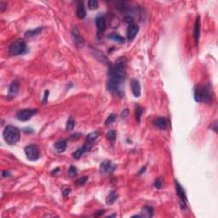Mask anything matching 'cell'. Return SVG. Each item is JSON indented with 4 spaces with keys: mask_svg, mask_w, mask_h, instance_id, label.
I'll use <instances>...</instances> for the list:
<instances>
[{
    "mask_svg": "<svg viewBox=\"0 0 218 218\" xmlns=\"http://www.w3.org/2000/svg\"><path fill=\"white\" fill-rule=\"evenodd\" d=\"M126 78V59L120 57L113 65H110L107 72L108 91L120 94V86Z\"/></svg>",
    "mask_w": 218,
    "mask_h": 218,
    "instance_id": "6da1fadb",
    "label": "cell"
},
{
    "mask_svg": "<svg viewBox=\"0 0 218 218\" xmlns=\"http://www.w3.org/2000/svg\"><path fill=\"white\" fill-rule=\"evenodd\" d=\"M4 141L9 145L16 144L21 138V133L18 128L15 127L13 125H7L3 132Z\"/></svg>",
    "mask_w": 218,
    "mask_h": 218,
    "instance_id": "7a4b0ae2",
    "label": "cell"
},
{
    "mask_svg": "<svg viewBox=\"0 0 218 218\" xmlns=\"http://www.w3.org/2000/svg\"><path fill=\"white\" fill-rule=\"evenodd\" d=\"M211 99V95L207 87L204 85H198L194 90V100L198 102H209Z\"/></svg>",
    "mask_w": 218,
    "mask_h": 218,
    "instance_id": "3957f363",
    "label": "cell"
},
{
    "mask_svg": "<svg viewBox=\"0 0 218 218\" xmlns=\"http://www.w3.org/2000/svg\"><path fill=\"white\" fill-rule=\"evenodd\" d=\"M27 48L26 42L23 39H17L9 47V54L10 55H19L25 52Z\"/></svg>",
    "mask_w": 218,
    "mask_h": 218,
    "instance_id": "277c9868",
    "label": "cell"
},
{
    "mask_svg": "<svg viewBox=\"0 0 218 218\" xmlns=\"http://www.w3.org/2000/svg\"><path fill=\"white\" fill-rule=\"evenodd\" d=\"M25 154L27 159L30 161H36L40 158L39 148L36 145H28L25 148Z\"/></svg>",
    "mask_w": 218,
    "mask_h": 218,
    "instance_id": "5b68a950",
    "label": "cell"
},
{
    "mask_svg": "<svg viewBox=\"0 0 218 218\" xmlns=\"http://www.w3.org/2000/svg\"><path fill=\"white\" fill-rule=\"evenodd\" d=\"M37 113V109L25 108L23 110H21V111H19L17 113L16 118L18 119V120L22 121V122H25V121H27V120H31Z\"/></svg>",
    "mask_w": 218,
    "mask_h": 218,
    "instance_id": "8992f818",
    "label": "cell"
},
{
    "mask_svg": "<svg viewBox=\"0 0 218 218\" xmlns=\"http://www.w3.org/2000/svg\"><path fill=\"white\" fill-rule=\"evenodd\" d=\"M175 186H176L177 194L178 195V197L180 198V201H181V208H182V209H185L186 206H187V201H188L185 190H184V188L181 187V184H180L177 180H175Z\"/></svg>",
    "mask_w": 218,
    "mask_h": 218,
    "instance_id": "52a82bcc",
    "label": "cell"
},
{
    "mask_svg": "<svg viewBox=\"0 0 218 218\" xmlns=\"http://www.w3.org/2000/svg\"><path fill=\"white\" fill-rule=\"evenodd\" d=\"M93 143H94V142L87 141H86L85 144L84 145L83 147H81V148L77 149V150L73 153V156L74 159H79L84 152H86L87 151H90V150H91L92 146H93Z\"/></svg>",
    "mask_w": 218,
    "mask_h": 218,
    "instance_id": "ba28073f",
    "label": "cell"
},
{
    "mask_svg": "<svg viewBox=\"0 0 218 218\" xmlns=\"http://www.w3.org/2000/svg\"><path fill=\"white\" fill-rule=\"evenodd\" d=\"M72 37L73 39L74 44L75 45L78 47V48H81L84 45V41L83 39V38L80 36V33L78 32V28L76 27H74L73 29V32H72Z\"/></svg>",
    "mask_w": 218,
    "mask_h": 218,
    "instance_id": "9c48e42d",
    "label": "cell"
},
{
    "mask_svg": "<svg viewBox=\"0 0 218 218\" xmlns=\"http://www.w3.org/2000/svg\"><path fill=\"white\" fill-rule=\"evenodd\" d=\"M116 165L113 164L112 161L110 160H105L103 161L102 163L101 164V170L104 173H107V174H111L113 173L116 169Z\"/></svg>",
    "mask_w": 218,
    "mask_h": 218,
    "instance_id": "30bf717a",
    "label": "cell"
},
{
    "mask_svg": "<svg viewBox=\"0 0 218 218\" xmlns=\"http://www.w3.org/2000/svg\"><path fill=\"white\" fill-rule=\"evenodd\" d=\"M19 89H20V84L19 82L17 80H14L11 84L9 87V91H8V98L12 99L14 97H16V95L18 94L19 92Z\"/></svg>",
    "mask_w": 218,
    "mask_h": 218,
    "instance_id": "8fae6325",
    "label": "cell"
},
{
    "mask_svg": "<svg viewBox=\"0 0 218 218\" xmlns=\"http://www.w3.org/2000/svg\"><path fill=\"white\" fill-rule=\"evenodd\" d=\"M139 32V27L137 25L130 24L127 29V38L129 41H132Z\"/></svg>",
    "mask_w": 218,
    "mask_h": 218,
    "instance_id": "7c38bea8",
    "label": "cell"
},
{
    "mask_svg": "<svg viewBox=\"0 0 218 218\" xmlns=\"http://www.w3.org/2000/svg\"><path fill=\"white\" fill-rule=\"evenodd\" d=\"M200 29H201V25H200V18L199 16L197 17L195 23H194V41L196 44L198 43L199 40V36H200Z\"/></svg>",
    "mask_w": 218,
    "mask_h": 218,
    "instance_id": "4fadbf2b",
    "label": "cell"
},
{
    "mask_svg": "<svg viewBox=\"0 0 218 218\" xmlns=\"http://www.w3.org/2000/svg\"><path fill=\"white\" fill-rule=\"evenodd\" d=\"M130 86H131V91L133 95L135 97H139L141 95V85L140 83L136 79H132L130 82Z\"/></svg>",
    "mask_w": 218,
    "mask_h": 218,
    "instance_id": "5bb4252c",
    "label": "cell"
},
{
    "mask_svg": "<svg viewBox=\"0 0 218 218\" xmlns=\"http://www.w3.org/2000/svg\"><path fill=\"white\" fill-rule=\"evenodd\" d=\"M95 25H96V27H97L99 33H102L103 32H105V30L107 28L106 19L103 16H98L95 19Z\"/></svg>",
    "mask_w": 218,
    "mask_h": 218,
    "instance_id": "9a60e30c",
    "label": "cell"
},
{
    "mask_svg": "<svg viewBox=\"0 0 218 218\" xmlns=\"http://www.w3.org/2000/svg\"><path fill=\"white\" fill-rule=\"evenodd\" d=\"M76 15L78 19H84L86 16V9L84 7V4L83 2H79L77 5V11Z\"/></svg>",
    "mask_w": 218,
    "mask_h": 218,
    "instance_id": "2e32d148",
    "label": "cell"
},
{
    "mask_svg": "<svg viewBox=\"0 0 218 218\" xmlns=\"http://www.w3.org/2000/svg\"><path fill=\"white\" fill-rule=\"evenodd\" d=\"M66 145H67V142H66V140H60L57 141L54 146H55V148L56 149V152H63L66 150Z\"/></svg>",
    "mask_w": 218,
    "mask_h": 218,
    "instance_id": "e0dca14e",
    "label": "cell"
},
{
    "mask_svg": "<svg viewBox=\"0 0 218 218\" xmlns=\"http://www.w3.org/2000/svg\"><path fill=\"white\" fill-rule=\"evenodd\" d=\"M117 198H118V194H117V193L114 192V191H112L111 193L107 195V198H106V203H107V205H112L117 200Z\"/></svg>",
    "mask_w": 218,
    "mask_h": 218,
    "instance_id": "ac0fdd59",
    "label": "cell"
},
{
    "mask_svg": "<svg viewBox=\"0 0 218 218\" xmlns=\"http://www.w3.org/2000/svg\"><path fill=\"white\" fill-rule=\"evenodd\" d=\"M155 125L159 129H160L162 130H164L167 127V121L164 118H158L155 121Z\"/></svg>",
    "mask_w": 218,
    "mask_h": 218,
    "instance_id": "d6986e66",
    "label": "cell"
},
{
    "mask_svg": "<svg viewBox=\"0 0 218 218\" xmlns=\"http://www.w3.org/2000/svg\"><path fill=\"white\" fill-rule=\"evenodd\" d=\"M142 215H141V216H146V217H152L153 216V209L152 207L150 206H144L142 208Z\"/></svg>",
    "mask_w": 218,
    "mask_h": 218,
    "instance_id": "ffe728a7",
    "label": "cell"
},
{
    "mask_svg": "<svg viewBox=\"0 0 218 218\" xmlns=\"http://www.w3.org/2000/svg\"><path fill=\"white\" fill-rule=\"evenodd\" d=\"M42 32L41 27H38V28L35 29V30H29L26 33V37L27 38H33L34 36H37L39 33Z\"/></svg>",
    "mask_w": 218,
    "mask_h": 218,
    "instance_id": "44dd1931",
    "label": "cell"
},
{
    "mask_svg": "<svg viewBox=\"0 0 218 218\" xmlns=\"http://www.w3.org/2000/svg\"><path fill=\"white\" fill-rule=\"evenodd\" d=\"M108 38L110 39H113V41L118 42V43H120V44H123V42H124V38L123 37H121L120 35H119L118 33H112Z\"/></svg>",
    "mask_w": 218,
    "mask_h": 218,
    "instance_id": "7402d4cb",
    "label": "cell"
},
{
    "mask_svg": "<svg viewBox=\"0 0 218 218\" xmlns=\"http://www.w3.org/2000/svg\"><path fill=\"white\" fill-rule=\"evenodd\" d=\"M74 126H75V121H74L73 117H69V119L66 121V130H73Z\"/></svg>",
    "mask_w": 218,
    "mask_h": 218,
    "instance_id": "603a6c76",
    "label": "cell"
},
{
    "mask_svg": "<svg viewBox=\"0 0 218 218\" xmlns=\"http://www.w3.org/2000/svg\"><path fill=\"white\" fill-rule=\"evenodd\" d=\"M99 136V132L98 131H94L90 133L86 137L87 141H91V142H94L95 140Z\"/></svg>",
    "mask_w": 218,
    "mask_h": 218,
    "instance_id": "cb8c5ba5",
    "label": "cell"
},
{
    "mask_svg": "<svg viewBox=\"0 0 218 218\" xmlns=\"http://www.w3.org/2000/svg\"><path fill=\"white\" fill-rule=\"evenodd\" d=\"M87 4H88V8H89V9L94 10V9H96L98 8L99 3L98 1H96V0H90Z\"/></svg>",
    "mask_w": 218,
    "mask_h": 218,
    "instance_id": "d4e9b609",
    "label": "cell"
},
{
    "mask_svg": "<svg viewBox=\"0 0 218 218\" xmlns=\"http://www.w3.org/2000/svg\"><path fill=\"white\" fill-rule=\"evenodd\" d=\"M107 137L112 143H113L114 141L116 140V132L114 130H109V131L107 132Z\"/></svg>",
    "mask_w": 218,
    "mask_h": 218,
    "instance_id": "484cf974",
    "label": "cell"
},
{
    "mask_svg": "<svg viewBox=\"0 0 218 218\" xmlns=\"http://www.w3.org/2000/svg\"><path fill=\"white\" fill-rule=\"evenodd\" d=\"M142 113H143V109L141 107H139V106H137L136 109V119L138 122H140L141 117Z\"/></svg>",
    "mask_w": 218,
    "mask_h": 218,
    "instance_id": "4316f807",
    "label": "cell"
},
{
    "mask_svg": "<svg viewBox=\"0 0 218 218\" xmlns=\"http://www.w3.org/2000/svg\"><path fill=\"white\" fill-rule=\"evenodd\" d=\"M116 120V115L115 114H113V113H112V114H110V115L107 117V119L106 120V121H105V124L106 125H109V124H111L112 123H113L114 121H115Z\"/></svg>",
    "mask_w": 218,
    "mask_h": 218,
    "instance_id": "83f0119b",
    "label": "cell"
},
{
    "mask_svg": "<svg viewBox=\"0 0 218 218\" xmlns=\"http://www.w3.org/2000/svg\"><path fill=\"white\" fill-rule=\"evenodd\" d=\"M87 180H88V177H80V178H78V180L76 181V184H77L78 186H82L86 182Z\"/></svg>",
    "mask_w": 218,
    "mask_h": 218,
    "instance_id": "f1b7e54d",
    "label": "cell"
},
{
    "mask_svg": "<svg viewBox=\"0 0 218 218\" xmlns=\"http://www.w3.org/2000/svg\"><path fill=\"white\" fill-rule=\"evenodd\" d=\"M68 175H69L71 177H75V176L77 175V169H76L74 166H71L69 170H68Z\"/></svg>",
    "mask_w": 218,
    "mask_h": 218,
    "instance_id": "f546056e",
    "label": "cell"
},
{
    "mask_svg": "<svg viewBox=\"0 0 218 218\" xmlns=\"http://www.w3.org/2000/svg\"><path fill=\"white\" fill-rule=\"evenodd\" d=\"M154 187L156 188L157 189H160L161 187H162V181L160 179H157L155 182H154Z\"/></svg>",
    "mask_w": 218,
    "mask_h": 218,
    "instance_id": "4dcf8cb0",
    "label": "cell"
},
{
    "mask_svg": "<svg viewBox=\"0 0 218 218\" xmlns=\"http://www.w3.org/2000/svg\"><path fill=\"white\" fill-rule=\"evenodd\" d=\"M49 91H45V96H44V100H43L44 103L47 102V101H48V97H49Z\"/></svg>",
    "mask_w": 218,
    "mask_h": 218,
    "instance_id": "1f68e13d",
    "label": "cell"
},
{
    "mask_svg": "<svg viewBox=\"0 0 218 218\" xmlns=\"http://www.w3.org/2000/svg\"><path fill=\"white\" fill-rule=\"evenodd\" d=\"M80 136H81V134L76 133V134H73V135L71 136V139H75V140H77V139H78V138L80 137Z\"/></svg>",
    "mask_w": 218,
    "mask_h": 218,
    "instance_id": "d6a6232c",
    "label": "cell"
},
{
    "mask_svg": "<svg viewBox=\"0 0 218 218\" xmlns=\"http://www.w3.org/2000/svg\"><path fill=\"white\" fill-rule=\"evenodd\" d=\"M70 193H71V190L69 189V188H66V189H65L64 191H63V196H64V197H66V196L69 195Z\"/></svg>",
    "mask_w": 218,
    "mask_h": 218,
    "instance_id": "836d02e7",
    "label": "cell"
},
{
    "mask_svg": "<svg viewBox=\"0 0 218 218\" xmlns=\"http://www.w3.org/2000/svg\"><path fill=\"white\" fill-rule=\"evenodd\" d=\"M124 20H125V21H126L127 23H132V22H133V18H132L131 16H130L125 17Z\"/></svg>",
    "mask_w": 218,
    "mask_h": 218,
    "instance_id": "e575fe53",
    "label": "cell"
},
{
    "mask_svg": "<svg viewBox=\"0 0 218 218\" xmlns=\"http://www.w3.org/2000/svg\"><path fill=\"white\" fill-rule=\"evenodd\" d=\"M2 175H3V177H9V176H10L9 172V171H7V170H4V171H3V173H2Z\"/></svg>",
    "mask_w": 218,
    "mask_h": 218,
    "instance_id": "d590c367",
    "label": "cell"
},
{
    "mask_svg": "<svg viewBox=\"0 0 218 218\" xmlns=\"http://www.w3.org/2000/svg\"><path fill=\"white\" fill-rule=\"evenodd\" d=\"M103 213H104V210H99L98 213L95 214V216H100L101 215H103Z\"/></svg>",
    "mask_w": 218,
    "mask_h": 218,
    "instance_id": "8d00e7d4",
    "label": "cell"
},
{
    "mask_svg": "<svg viewBox=\"0 0 218 218\" xmlns=\"http://www.w3.org/2000/svg\"><path fill=\"white\" fill-rule=\"evenodd\" d=\"M59 170H60V169H59V168H56V169H55V170H53V171H52V173H51V174H52V175H54V174L55 175V173L58 172V171H59Z\"/></svg>",
    "mask_w": 218,
    "mask_h": 218,
    "instance_id": "74e56055",
    "label": "cell"
}]
</instances>
